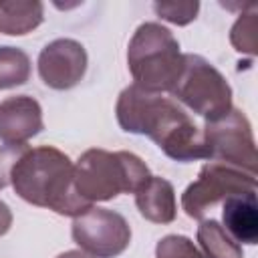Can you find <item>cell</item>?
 Listing matches in <instances>:
<instances>
[{
  "mask_svg": "<svg viewBox=\"0 0 258 258\" xmlns=\"http://www.w3.org/2000/svg\"><path fill=\"white\" fill-rule=\"evenodd\" d=\"M256 30H258V12H256V6H252L250 12L240 14V18L234 22L232 32H230V42L234 44V48L238 52L254 54L256 44H258Z\"/></svg>",
  "mask_w": 258,
  "mask_h": 258,
  "instance_id": "2e32d148",
  "label": "cell"
},
{
  "mask_svg": "<svg viewBox=\"0 0 258 258\" xmlns=\"http://www.w3.org/2000/svg\"><path fill=\"white\" fill-rule=\"evenodd\" d=\"M12 226V212L6 202L0 200V236H4Z\"/></svg>",
  "mask_w": 258,
  "mask_h": 258,
  "instance_id": "ffe728a7",
  "label": "cell"
},
{
  "mask_svg": "<svg viewBox=\"0 0 258 258\" xmlns=\"http://www.w3.org/2000/svg\"><path fill=\"white\" fill-rule=\"evenodd\" d=\"M44 20V6L38 0H0V32L22 36Z\"/></svg>",
  "mask_w": 258,
  "mask_h": 258,
  "instance_id": "4fadbf2b",
  "label": "cell"
},
{
  "mask_svg": "<svg viewBox=\"0 0 258 258\" xmlns=\"http://www.w3.org/2000/svg\"><path fill=\"white\" fill-rule=\"evenodd\" d=\"M56 258H93V256L87 254V252H83V250H69V252L58 254Z\"/></svg>",
  "mask_w": 258,
  "mask_h": 258,
  "instance_id": "44dd1931",
  "label": "cell"
},
{
  "mask_svg": "<svg viewBox=\"0 0 258 258\" xmlns=\"http://www.w3.org/2000/svg\"><path fill=\"white\" fill-rule=\"evenodd\" d=\"M30 77V58L18 46H0V91L24 85Z\"/></svg>",
  "mask_w": 258,
  "mask_h": 258,
  "instance_id": "9a60e30c",
  "label": "cell"
},
{
  "mask_svg": "<svg viewBox=\"0 0 258 258\" xmlns=\"http://www.w3.org/2000/svg\"><path fill=\"white\" fill-rule=\"evenodd\" d=\"M71 234L81 250L93 258H115L123 254L131 242L127 220L113 210L95 206L73 220Z\"/></svg>",
  "mask_w": 258,
  "mask_h": 258,
  "instance_id": "ba28073f",
  "label": "cell"
},
{
  "mask_svg": "<svg viewBox=\"0 0 258 258\" xmlns=\"http://www.w3.org/2000/svg\"><path fill=\"white\" fill-rule=\"evenodd\" d=\"M127 67L133 85L159 95L171 91L183 67L177 38L159 22H143L129 40Z\"/></svg>",
  "mask_w": 258,
  "mask_h": 258,
  "instance_id": "277c9868",
  "label": "cell"
},
{
  "mask_svg": "<svg viewBox=\"0 0 258 258\" xmlns=\"http://www.w3.org/2000/svg\"><path fill=\"white\" fill-rule=\"evenodd\" d=\"M149 177L145 161L131 151L87 149L75 163V187L89 204L135 194Z\"/></svg>",
  "mask_w": 258,
  "mask_h": 258,
  "instance_id": "3957f363",
  "label": "cell"
},
{
  "mask_svg": "<svg viewBox=\"0 0 258 258\" xmlns=\"http://www.w3.org/2000/svg\"><path fill=\"white\" fill-rule=\"evenodd\" d=\"M117 123L123 131L147 135L167 157L187 163L208 159L202 129L171 99L129 85L115 105Z\"/></svg>",
  "mask_w": 258,
  "mask_h": 258,
  "instance_id": "6da1fadb",
  "label": "cell"
},
{
  "mask_svg": "<svg viewBox=\"0 0 258 258\" xmlns=\"http://www.w3.org/2000/svg\"><path fill=\"white\" fill-rule=\"evenodd\" d=\"M153 10L159 18L177 26H185L191 20H196L200 12V2H155Z\"/></svg>",
  "mask_w": 258,
  "mask_h": 258,
  "instance_id": "ac0fdd59",
  "label": "cell"
},
{
  "mask_svg": "<svg viewBox=\"0 0 258 258\" xmlns=\"http://www.w3.org/2000/svg\"><path fill=\"white\" fill-rule=\"evenodd\" d=\"M169 93L206 121L220 119L232 109V87L224 75L194 52L183 54L181 73Z\"/></svg>",
  "mask_w": 258,
  "mask_h": 258,
  "instance_id": "5b68a950",
  "label": "cell"
},
{
  "mask_svg": "<svg viewBox=\"0 0 258 258\" xmlns=\"http://www.w3.org/2000/svg\"><path fill=\"white\" fill-rule=\"evenodd\" d=\"M155 258H204L196 244L181 234L163 236L155 246Z\"/></svg>",
  "mask_w": 258,
  "mask_h": 258,
  "instance_id": "e0dca14e",
  "label": "cell"
},
{
  "mask_svg": "<svg viewBox=\"0 0 258 258\" xmlns=\"http://www.w3.org/2000/svg\"><path fill=\"white\" fill-rule=\"evenodd\" d=\"M87 71V50L75 38H56L38 54V75L42 83L56 91L79 85Z\"/></svg>",
  "mask_w": 258,
  "mask_h": 258,
  "instance_id": "9c48e42d",
  "label": "cell"
},
{
  "mask_svg": "<svg viewBox=\"0 0 258 258\" xmlns=\"http://www.w3.org/2000/svg\"><path fill=\"white\" fill-rule=\"evenodd\" d=\"M246 191H256V175L232 165L210 161L200 169L198 179L181 194V208L189 218L202 220L216 204Z\"/></svg>",
  "mask_w": 258,
  "mask_h": 258,
  "instance_id": "52a82bcc",
  "label": "cell"
},
{
  "mask_svg": "<svg viewBox=\"0 0 258 258\" xmlns=\"http://www.w3.org/2000/svg\"><path fill=\"white\" fill-rule=\"evenodd\" d=\"M198 242H200L204 258H244L242 246L216 220L200 222Z\"/></svg>",
  "mask_w": 258,
  "mask_h": 258,
  "instance_id": "5bb4252c",
  "label": "cell"
},
{
  "mask_svg": "<svg viewBox=\"0 0 258 258\" xmlns=\"http://www.w3.org/2000/svg\"><path fill=\"white\" fill-rule=\"evenodd\" d=\"M202 135H204L208 159L256 175L258 155H256L254 133L248 117L240 109L232 107L220 119L206 121Z\"/></svg>",
  "mask_w": 258,
  "mask_h": 258,
  "instance_id": "8992f818",
  "label": "cell"
},
{
  "mask_svg": "<svg viewBox=\"0 0 258 258\" xmlns=\"http://www.w3.org/2000/svg\"><path fill=\"white\" fill-rule=\"evenodd\" d=\"M224 230L238 242L254 246L258 242V204L256 191H246L238 196H230L224 200L222 210Z\"/></svg>",
  "mask_w": 258,
  "mask_h": 258,
  "instance_id": "8fae6325",
  "label": "cell"
},
{
  "mask_svg": "<svg viewBox=\"0 0 258 258\" xmlns=\"http://www.w3.org/2000/svg\"><path fill=\"white\" fill-rule=\"evenodd\" d=\"M30 147L26 143L22 145H2L0 147V189L10 185V175L18 159L28 151Z\"/></svg>",
  "mask_w": 258,
  "mask_h": 258,
  "instance_id": "d6986e66",
  "label": "cell"
},
{
  "mask_svg": "<svg viewBox=\"0 0 258 258\" xmlns=\"http://www.w3.org/2000/svg\"><path fill=\"white\" fill-rule=\"evenodd\" d=\"M135 206L139 214L153 222V224H169L175 220L177 204L173 185L163 179L151 175L137 191H135Z\"/></svg>",
  "mask_w": 258,
  "mask_h": 258,
  "instance_id": "7c38bea8",
  "label": "cell"
},
{
  "mask_svg": "<svg viewBox=\"0 0 258 258\" xmlns=\"http://www.w3.org/2000/svg\"><path fill=\"white\" fill-rule=\"evenodd\" d=\"M10 185L28 204L77 218L93 204L85 202L75 187V165L56 147L28 149L12 169Z\"/></svg>",
  "mask_w": 258,
  "mask_h": 258,
  "instance_id": "7a4b0ae2",
  "label": "cell"
},
{
  "mask_svg": "<svg viewBox=\"0 0 258 258\" xmlns=\"http://www.w3.org/2000/svg\"><path fill=\"white\" fill-rule=\"evenodd\" d=\"M42 107L28 95H16L0 101V141L22 145L42 131Z\"/></svg>",
  "mask_w": 258,
  "mask_h": 258,
  "instance_id": "30bf717a",
  "label": "cell"
}]
</instances>
